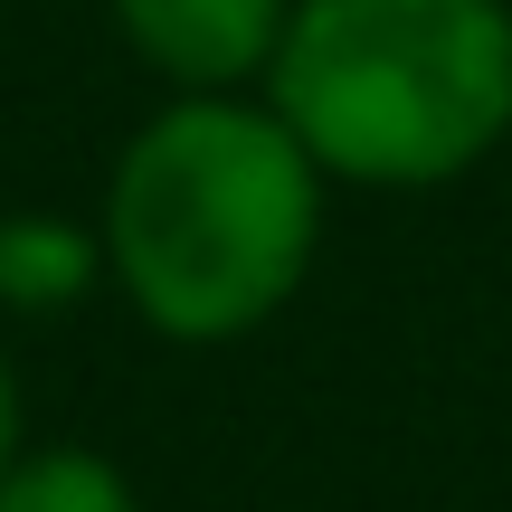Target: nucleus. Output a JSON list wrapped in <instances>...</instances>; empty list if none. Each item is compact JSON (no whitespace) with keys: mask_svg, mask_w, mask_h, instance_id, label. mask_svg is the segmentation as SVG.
Returning a JSON list of instances; mask_svg holds the SVG:
<instances>
[{"mask_svg":"<svg viewBox=\"0 0 512 512\" xmlns=\"http://www.w3.org/2000/svg\"><path fill=\"white\" fill-rule=\"evenodd\" d=\"M323 162L275 105L181 95L124 143L105 190V266L152 332L238 342L313 266Z\"/></svg>","mask_w":512,"mask_h":512,"instance_id":"f257e3e1","label":"nucleus"},{"mask_svg":"<svg viewBox=\"0 0 512 512\" xmlns=\"http://www.w3.org/2000/svg\"><path fill=\"white\" fill-rule=\"evenodd\" d=\"M266 105L323 181L437 190L512 133L503 0H294Z\"/></svg>","mask_w":512,"mask_h":512,"instance_id":"f03ea898","label":"nucleus"},{"mask_svg":"<svg viewBox=\"0 0 512 512\" xmlns=\"http://www.w3.org/2000/svg\"><path fill=\"white\" fill-rule=\"evenodd\" d=\"M124 38L190 95H228L275 67L294 0H114Z\"/></svg>","mask_w":512,"mask_h":512,"instance_id":"7ed1b4c3","label":"nucleus"},{"mask_svg":"<svg viewBox=\"0 0 512 512\" xmlns=\"http://www.w3.org/2000/svg\"><path fill=\"white\" fill-rule=\"evenodd\" d=\"M105 275V238L67 219H0V304L10 313H67Z\"/></svg>","mask_w":512,"mask_h":512,"instance_id":"20e7f679","label":"nucleus"},{"mask_svg":"<svg viewBox=\"0 0 512 512\" xmlns=\"http://www.w3.org/2000/svg\"><path fill=\"white\" fill-rule=\"evenodd\" d=\"M0 512H143L124 465L95 446H29L0 475Z\"/></svg>","mask_w":512,"mask_h":512,"instance_id":"39448f33","label":"nucleus"},{"mask_svg":"<svg viewBox=\"0 0 512 512\" xmlns=\"http://www.w3.org/2000/svg\"><path fill=\"white\" fill-rule=\"evenodd\" d=\"M19 456V389H10V361H0V475H10Z\"/></svg>","mask_w":512,"mask_h":512,"instance_id":"423d86ee","label":"nucleus"}]
</instances>
